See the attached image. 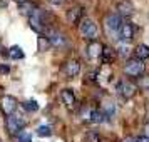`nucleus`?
<instances>
[{
	"label": "nucleus",
	"mask_w": 149,
	"mask_h": 142,
	"mask_svg": "<svg viewBox=\"0 0 149 142\" xmlns=\"http://www.w3.org/2000/svg\"><path fill=\"white\" fill-rule=\"evenodd\" d=\"M24 125H25V121H24L22 117L14 115V114L8 115L7 121H5V127H7V130L10 132V134H20Z\"/></svg>",
	"instance_id": "1"
},
{
	"label": "nucleus",
	"mask_w": 149,
	"mask_h": 142,
	"mask_svg": "<svg viewBox=\"0 0 149 142\" xmlns=\"http://www.w3.org/2000/svg\"><path fill=\"white\" fill-rule=\"evenodd\" d=\"M81 34L84 35V39L94 40L95 35H97V25L94 24V20H91V19H84V20L81 22Z\"/></svg>",
	"instance_id": "2"
},
{
	"label": "nucleus",
	"mask_w": 149,
	"mask_h": 142,
	"mask_svg": "<svg viewBox=\"0 0 149 142\" xmlns=\"http://www.w3.org/2000/svg\"><path fill=\"white\" fill-rule=\"evenodd\" d=\"M0 109L5 115H12L17 109V99L14 95H3L0 99Z\"/></svg>",
	"instance_id": "3"
},
{
	"label": "nucleus",
	"mask_w": 149,
	"mask_h": 142,
	"mask_svg": "<svg viewBox=\"0 0 149 142\" xmlns=\"http://www.w3.org/2000/svg\"><path fill=\"white\" fill-rule=\"evenodd\" d=\"M124 70H126V74L131 75V77H139V75L144 72V64H142L141 60H137V59H132V60H129L127 64H126Z\"/></svg>",
	"instance_id": "4"
},
{
	"label": "nucleus",
	"mask_w": 149,
	"mask_h": 142,
	"mask_svg": "<svg viewBox=\"0 0 149 142\" xmlns=\"http://www.w3.org/2000/svg\"><path fill=\"white\" fill-rule=\"evenodd\" d=\"M44 37H47L49 42H50V45H54V47L65 45V37L61 32H57V30H45V35Z\"/></svg>",
	"instance_id": "5"
},
{
	"label": "nucleus",
	"mask_w": 149,
	"mask_h": 142,
	"mask_svg": "<svg viewBox=\"0 0 149 142\" xmlns=\"http://www.w3.org/2000/svg\"><path fill=\"white\" fill-rule=\"evenodd\" d=\"M122 25V20H121V15L117 14H111L106 17V28L109 32H119V28Z\"/></svg>",
	"instance_id": "6"
},
{
	"label": "nucleus",
	"mask_w": 149,
	"mask_h": 142,
	"mask_svg": "<svg viewBox=\"0 0 149 142\" xmlns=\"http://www.w3.org/2000/svg\"><path fill=\"white\" fill-rule=\"evenodd\" d=\"M117 92H119V95L122 99H131L136 94V85L131 84V82H121L117 85Z\"/></svg>",
	"instance_id": "7"
},
{
	"label": "nucleus",
	"mask_w": 149,
	"mask_h": 142,
	"mask_svg": "<svg viewBox=\"0 0 149 142\" xmlns=\"http://www.w3.org/2000/svg\"><path fill=\"white\" fill-rule=\"evenodd\" d=\"M64 72H65V75H67V77L74 79V77H77V75H79V72H81V64H79L77 60L65 62V65H64Z\"/></svg>",
	"instance_id": "8"
},
{
	"label": "nucleus",
	"mask_w": 149,
	"mask_h": 142,
	"mask_svg": "<svg viewBox=\"0 0 149 142\" xmlns=\"http://www.w3.org/2000/svg\"><path fill=\"white\" fill-rule=\"evenodd\" d=\"M119 37L124 42L132 40V37H134V27H132V24H129V22L122 24L121 28H119Z\"/></svg>",
	"instance_id": "9"
},
{
	"label": "nucleus",
	"mask_w": 149,
	"mask_h": 142,
	"mask_svg": "<svg viewBox=\"0 0 149 142\" xmlns=\"http://www.w3.org/2000/svg\"><path fill=\"white\" fill-rule=\"evenodd\" d=\"M61 99H62V102L65 104V107H69V109L74 107L75 95H74V90H72V89H64L61 92Z\"/></svg>",
	"instance_id": "10"
},
{
	"label": "nucleus",
	"mask_w": 149,
	"mask_h": 142,
	"mask_svg": "<svg viewBox=\"0 0 149 142\" xmlns=\"http://www.w3.org/2000/svg\"><path fill=\"white\" fill-rule=\"evenodd\" d=\"M102 48H104V47H102V45H101L97 40H92V42L87 45V55L91 57V59H97V57H101Z\"/></svg>",
	"instance_id": "11"
},
{
	"label": "nucleus",
	"mask_w": 149,
	"mask_h": 142,
	"mask_svg": "<svg viewBox=\"0 0 149 142\" xmlns=\"http://www.w3.org/2000/svg\"><path fill=\"white\" fill-rule=\"evenodd\" d=\"M117 10H119V14L124 15V17H129V15L134 14V5L129 2V0H122L117 3Z\"/></svg>",
	"instance_id": "12"
},
{
	"label": "nucleus",
	"mask_w": 149,
	"mask_h": 142,
	"mask_svg": "<svg viewBox=\"0 0 149 142\" xmlns=\"http://www.w3.org/2000/svg\"><path fill=\"white\" fill-rule=\"evenodd\" d=\"M136 57H137V60H146V59H149V47L146 45V44H139L137 47H136L134 50Z\"/></svg>",
	"instance_id": "13"
},
{
	"label": "nucleus",
	"mask_w": 149,
	"mask_h": 142,
	"mask_svg": "<svg viewBox=\"0 0 149 142\" xmlns=\"http://www.w3.org/2000/svg\"><path fill=\"white\" fill-rule=\"evenodd\" d=\"M82 17V7H74L67 12V20L70 24H77Z\"/></svg>",
	"instance_id": "14"
},
{
	"label": "nucleus",
	"mask_w": 149,
	"mask_h": 142,
	"mask_svg": "<svg viewBox=\"0 0 149 142\" xmlns=\"http://www.w3.org/2000/svg\"><path fill=\"white\" fill-rule=\"evenodd\" d=\"M35 10H37V5H35L34 2H24V3H20V12L24 15H29V17H32V15L35 14Z\"/></svg>",
	"instance_id": "15"
},
{
	"label": "nucleus",
	"mask_w": 149,
	"mask_h": 142,
	"mask_svg": "<svg viewBox=\"0 0 149 142\" xmlns=\"http://www.w3.org/2000/svg\"><path fill=\"white\" fill-rule=\"evenodd\" d=\"M89 121L94 122V124H101V122H104V114H102L101 110H91L89 112Z\"/></svg>",
	"instance_id": "16"
},
{
	"label": "nucleus",
	"mask_w": 149,
	"mask_h": 142,
	"mask_svg": "<svg viewBox=\"0 0 149 142\" xmlns=\"http://www.w3.org/2000/svg\"><path fill=\"white\" fill-rule=\"evenodd\" d=\"M8 55H10L14 60H20V59H24V52H22V48L19 47V45H14V47L8 48Z\"/></svg>",
	"instance_id": "17"
},
{
	"label": "nucleus",
	"mask_w": 149,
	"mask_h": 142,
	"mask_svg": "<svg viewBox=\"0 0 149 142\" xmlns=\"http://www.w3.org/2000/svg\"><path fill=\"white\" fill-rule=\"evenodd\" d=\"M102 60H104V64H111L112 62V57H114V52H112V48H109V47H104L102 48Z\"/></svg>",
	"instance_id": "18"
},
{
	"label": "nucleus",
	"mask_w": 149,
	"mask_h": 142,
	"mask_svg": "<svg viewBox=\"0 0 149 142\" xmlns=\"http://www.w3.org/2000/svg\"><path fill=\"white\" fill-rule=\"evenodd\" d=\"M37 45H39V50H40V52H45V50H49V48L52 47V45H50V42H49V39H47V37H44V35L39 37Z\"/></svg>",
	"instance_id": "19"
},
{
	"label": "nucleus",
	"mask_w": 149,
	"mask_h": 142,
	"mask_svg": "<svg viewBox=\"0 0 149 142\" xmlns=\"http://www.w3.org/2000/svg\"><path fill=\"white\" fill-rule=\"evenodd\" d=\"M22 109L27 110V112H35V110H39V104L35 100H25L22 104Z\"/></svg>",
	"instance_id": "20"
},
{
	"label": "nucleus",
	"mask_w": 149,
	"mask_h": 142,
	"mask_svg": "<svg viewBox=\"0 0 149 142\" xmlns=\"http://www.w3.org/2000/svg\"><path fill=\"white\" fill-rule=\"evenodd\" d=\"M50 134H52V130H50L49 125H39L37 127V135L39 137H50Z\"/></svg>",
	"instance_id": "21"
},
{
	"label": "nucleus",
	"mask_w": 149,
	"mask_h": 142,
	"mask_svg": "<svg viewBox=\"0 0 149 142\" xmlns=\"http://www.w3.org/2000/svg\"><path fill=\"white\" fill-rule=\"evenodd\" d=\"M87 142H102V141H101V137H99L97 132L91 130V132H87Z\"/></svg>",
	"instance_id": "22"
},
{
	"label": "nucleus",
	"mask_w": 149,
	"mask_h": 142,
	"mask_svg": "<svg viewBox=\"0 0 149 142\" xmlns=\"http://www.w3.org/2000/svg\"><path fill=\"white\" fill-rule=\"evenodd\" d=\"M139 87L144 89V90H149V75L141 77V80H139Z\"/></svg>",
	"instance_id": "23"
},
{
	"label": "nucleus",
	"mask_w": 149,
	"mask_h": 142,
	"mask_svg": "<svg viewBox=\"0 0 149 142\" xmlns=\"http://www.w3.org/2000/svg\"><path fill=\"white\" fill-rule=\"evenodd\" d=\"M19 142H32V135L29 132H20L19 134Z\"/></svg>",
	"instance_id": "24"
},
{
	"label": "nucleus",
	"mask_w": 149,
	"mask_h": 142,
	"mask_svg": "<svg viewBox=\"0 0 149 142\" xmlns=\"http://www.w3.org/2000/svg\"><path fill=\"white\" fill-rule=\"evenodd\" d=\"M8 72H10V67H8V65H3V64H2V65H0V74H8Z\"/></svg>",
	"instance_id": "25"
},
{
	"label": "nucleus",
	"mask_w": 149,
	"mask_h": 142,
	"mask_svg": "<svg viewBox=\"0 0 149 142\" xmlns=\"http://www.w3.org/2000/svg\"><path fill=\"white\" fill-rule=\"evenodd\" d=\"M136 142H149V137L148 135H142V137H139V139H136Z\"/></svg>",
	"instance_id": "26"
},
{
	"label": "nucleus",
	"mask_w": 149,
	"mask_h": 142,
	"mask_svg": "<svg viewBox=\"0 0 149 142\" xmlns=\"http://www.w3.org/2000/svg\"><path fill=\"white\" fill-rule=\"evenodd\" d=\"M121 54L122 55H127L129 54V48L127 47H121Z\"/></svg>",
	"instance_id": "27"
},
{
	"label": "nucleus",
	"mask_w": 149,
	"mask_h": 142,
	"mask_svg": "<svg viewBox=\"0 0 149 142\" xmlns=\"http://www.w3.org/2000/svg\"><path fill=\"white\" fill-rule=\"evenodd\" d=\"M122 142H136V139H132V137H127V139H124Z\"/></svg>",
	"instance_id": "28"
},
{
	"label": "nucleus",
	"mask_w": 149,
	"mask_h": 142,
	"mask_svg": "<svg viewBox=\"0 0 149 142\" xmlns=\"http://www.w3.org/2000/svg\"><path fill=\"white\" fill-rule=\"evenodd\" d=\"M15 2H19V3H24V2H29V0H15Z\"/></svg>",
	"instance_id": "29"
},
{
	"label": "nucleus",
	"mask_w": 149,
	"mask_h": 142,
	"mask_svg": "<svg viewBox=\"0 0 149 142\" xmlns=\"http://www.w3.org/2000/svg\"><path fill=\"white\" fill-rule=\"evenodd\" d=\"M52 2H54V3H61L62 0H52Z\"/></svg>",
	"instance_id": "30"
}]
</instances>
